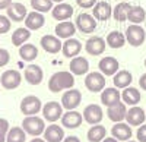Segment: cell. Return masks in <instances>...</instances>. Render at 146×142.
<instances>
[{
  "label": "cell",
  "mask_w": 146,
  "mask_h": 142,
  "mask_svg": "<svg viewBox=\"0 0 146 142\" xmlns=\"http://www.w3.org/2000/svg\"><path fill=\"white\" fill-rule=\"evenodd\" d=\"M51 15L58 22L67 21V19H70L73 16V7L69 3H57L51 10Z\"/></svg>",
  "instance_id": "cell-19"
},
{
  "label": "cell",
  "mask_w": 146,
  "mask_h": 142,
  "mask_svg": "<svg viewBox=\"0 0 146 142\" xmlns=\"http://www.w3.org/2000/svg\"><path fill=\"white\" fill-rule=\"evenodd\" d=\"M105 138H107V129L102 125H94L88 131L89 142H102Z\"/></svg>",
  "instance_id": "cell-33"
},
{
  "label": "cell",
  "mask_w": 146,
  "mask_h": 142,
  "mask_svg": "<svg viewBox=\"0 0 146 142\" xmlns=\"http://www.w3.org/2000/svg\"><path fill=\"white\" fill-rule=\"evenodd\" d=\"M63 142H80V139L78 138V136H67V138H64L63 139Z\"/></svg>",
  "instance_id": "cell-45"
},
{
  "label": "cell",
  "mask_w": 146,
  "mask_h": 142,
  "mask_svg": "<svg viewBox=\"0 0 146 142\" xmlns=\"http://www.w3.org/2000/svg\"><path fill=\"white\" fill-rule=\"evenodd\" d=\"M131 126L124 122H118L111 127V135L117 141H129L131 138Z\"/></svg>",
  "instance_id": "cell-23"
},
{
  "label": "cell",
  "mask_w": 146,
  "mask_h": 142,
  "mask_svg": "<svg viewBox=\"0 0 146 142\" xmlns=\"http://www.w3.org/2000/svg\"><path fill=\"white\" fill-rule=\"evenodd\" d=\"M80 103H82V94L79 89L75 88L67 89L62 97V105L66 110H75L76 107H79Z\"/></svg>",
  "instance_id": "cell-8"
},
{
  "label": "cell",
  "mask_w": 146,
  "mask_h": 142,
  "mask_svg": "<svg viewBox=\"0 0 146 142\" xmlns=\"http://www.w3.org/2000/svg\"><path fill=\"white\" fill-rule=\"evenodd\" d=\"M10 19L7 16H3L0 15V34H6L10 31Z\"/></svg>",
  "instance_id": "cell-39"
},
{
  "label": "cell",
  "mask_w": 146,
  "mask_h": 142,
  "mask_svg": "<svg viewBox=\"0 0 146 142\" xmlns=\"http://www.w3.org/2000/svg\"><path fill=\"white\" fill-rule=\"evenodd\" d=\"M100 72L104 76H114L118 72V62L117 59L113 56H107L104 59H101V62L98 63Z\"/></svg>",
  "instance_id": "cell-12"
},
{
  "label": "cell",
  "mask_w": 146,
  "mask_h": 142,
  "mask_svg": "<svg viewBox=\"0 0 146 142\" xmlns=\"http://www.w3.org/2000/svg\"><path fill=\"white\" fill-rule=\"evenodd\" d=\"M42 116L44 119L48 120V122H57L62 119L63 116V105L57 103V101H48L47 104L42 105Z\"/></svg>",
  "instance_id": "cell-5"
},
{
  "label": "cell",
  "mask_w": 146,
  "mask_h": 142,
  "mask_svg": "<svg viewBox=\"0 0 146 142\" xmlns=\"http://www.w3.org/2000/svg\"><path fill=\"white\" fill-rule=\"evenodd\" d=\"M41 47L50 54H56L58 53L60 50H62V41H60V38L57 37V35H44V37L41 38Z\"/></svg>",
  "instance_id": "cell-14"
},
{
  "label": "cell",
  "mask_w": 146,
  "mask_h": 142,
  "mask_svg": "<svg viewBox=\"0 0 146 142\" xmlns=\"http://www.w3.org/2000/svg\"><path fill=\"white\" fill-rule=\"evenodd\" d=\"M121 94L118 91V88L111 87V88H105L101 94V103L105 105V107H113L117 103H120Z\"/></svg>",
  "instance_id": "cell-22"
},
{
  "label": "cell",
  "mask_w": 146,
  "mask_h": 142,
  "mask_svg": "<svg viewBox=\"0 0 146 142\" xmlns=\"http://www.w3.org/2000/svg\"><path fill=\"white\" fill-rule=\"evenodd\" d=\"M76 28L83 34H92L96 28V19L89 13H80L76 18Z\"/></svg>",
  "instance_id": "cell-10"
},
{
  "label": "cell",
  "mask_w": 146,
  "mask_h": 142,
  "mask_svg": "<svg viewBox=\"0 0 146 142\" xmlns=\"http://www.w3.org/2000/svg\"><path fill=\"white\" fill-rule=\"evenodd\" d=\"M44 139L47 142H62L64 139L63 127L56 125V123L50 125L48 127H45V131H44Z\"/></svg>",
  "instance_id": "cell-25"
},
{
  "label": "cell",
  "mask_w": 146,
  "mask_h": 142,
  "mask_svg": "<svg viewBox=\"0 0 146 142\" xmlns=\"http://www.w3.org/2000/svg\"><path fill=\"white\" fill-rule=\"evenodd\" d=\"M7 18L10 21H13V22H22V21H25L27 15H28V12H27V7L23 6L22 3H12L7 9Z\"/></svg>",
  "instance_id": "cell-24"
},
{
  "label": "cell",
  "mask_w": 146,
  "mask_h": 142,
  "mask_svg": "<svg viewBox=\"0 0 146 142\" xmlns=\"http://www.w3.org/2000/svg\"><path fill=\"white\" fill-rule=\"evenodd\" d=\"M75 85V76L72 72H56L51 75L50 81H48V89L51 92L57 94L63 89H70Z\"/></svg>",
  "instance_id": "cell-1"
},
{
  "label": "cell",
  "mask_w": 146,
  "mask_h": 142,
  "mask_svg": "<svg viewBox=\"0 0 146 142\" xmlns=\"http://www.w3.org/2000/svg\"><path fill=\"white\" fill-rule=\"evenodd\" d=\"M10 60V54L6 49H0V67H3L9 63Z\"/></svg>",
  "instance_id": "cell-40"
},
{
  "label": "cell",
  "mask_w": 146,
  "mask_h": 142,
  "mask_svg": "<svg viewBox=\"0 0 146 142\" xmlns=\"http://www.w3.org/2000/svg\"><path fill=\"white\" fill-rule=\"evenodd\" d=\"M23 76H25V81L28 82V84H31V85H38V84H41L42 79H44V72H42L41 66L31 63V65H28V66L25 67Z\"/></svg>",
  "instance_id": "cell-11"
},
{
  "label": "cell",
  "mask_w": 146,
  "mask_h": 142,
  "mask_svg": "<svg viewBox=\"0 0 146 142\" xmlns=\"http://www.w3.org/2000/svg\"><path fill=\"white\" fill-rule=\"evenodd\" d=\"M145 66H146V60H145Z\"/></svg>",
  "instance_id": "cell-50"
},
{
  "label": "cell",
  "mask_w": 146,
  "mask_h": 142,
  "mask_svg": "<svg viewBox=\"0 0 146 142\" xmlns=\"http://www.w3.org/2000/svg\"><path fill=\"white\" fill-rule=\"evenodd\" d=\"M107 44L108 47H111V49H121L124 44H126V35L120 31H111L108 35H107Z\"/></svg>",
  "instance_id": "cell-30"
},
{
  "label": "cell",
  "mask_w": 146,
  "mask_h": 142,
  "mask_svg": "<svg viewBox=\"0 0 146 142\" xmlns=\"http://www.w3.org/2000/svg\"><path fill=\"white\" fill-rule=\"evenodd\" d=\"M131 5L123 2V3H118L114 9H113V16L117 22H124L127 21V15H129V10H130Z\"/></svg>",
  "instance_id": "cell-35"
},
{
  "label": "cell",
  "mask_w": 146,
  "mask_h": 142,
  "mask_svg": "<svg viewBox=\"0 0 146 142\" xmlns=\"http://www.w3.org/2000/svg\"><path fill=\"white\" fill-rule=\"evenodd\" d=\"M25 139H27V132L23 131V127L15 126L9 129L6 142H25Z\"/></svg>",
  "instance_id": "cell-36"
},
{
  "label": "cell",
  "mask_w": 146,
  "mask_h": 142,
  "mask_svg": "<svg viewBox=\"0 0 146 142\" xmlns=\"http://www.w3.org/2000/svg\"><path fill=\"white\" fill-rule=\"evenodd\" d=\"M76 23H73L70 21H63V22H60L57 23V27H56V35L58 38H70L75 35L76 32Z\"/></svg>",
  "instance_id": "cell-26"
},
{
  "label": "cell",
  "mask_w": 146,
  "mask_h": 142,
  "mask_svg": "<svg viewBox=\"0 0 146 142\" xmlns=\"http://www.w3.org/2000/svg\"><path fill=\"white\" fill-rule=\"evenodd\" d=\"M126 142H136V141H130V139H129V141H126ZM137 142H139V141H137Z\"/></svg>",
  "instance_id": "cell-49"
},
{
  "label": "cell",
  "mask_w": 146,
  "mask_h": 142,
  "mask_svg": "<svg viewBox=\"0 0 146 142\" xmlns=\"http://www.w3.org/2000/svg\"><path fill=\"white\" fill-rule=\"evenodd\" d=\"M139 85L143 91H146V73H143L140 78H139Z\"/></svg>",
  "instance_id": "cell-43"
},
{
  "label": "cell",
  "mask_w": 146,
  "mask_h": 142,
  "mask_svg": "<svg viewBox=\"0 0 146 142\" xmlns=\"http://www.w3.org/2000/svg\"><path fill=\"white\" fill-rule=\"evenodd\" d=\"M19 56L22 60L25 62H34L36 56H38V49L34 45V44H29V43H25L23 45L19 47Z\"/></svg>",
  "instance_id": "cell-31"
},
{
  "label": "cell",
  "mask_w": 146,
  "mask_h": 142,
  "mask_svg": "<svg viewBox=\"0 0 146 142\" xmlns=\"http://www.w3.org/2000/svg\"><path fill=\"white\" fill-rule=\"evenodd\" d=\"M85 87L91 92H101L105 89V76L100 72H91L85 78Z\"/></svg>",
  "instance_id": "cell-6"
},
{
  "label": "cell",
  "mask_w": 146,
  "mask_h": 142,
  "mask_svg": "<svg viewBox=\"0 0 146 142\" xmlns=\"http://www.w3.org/2000/svg\"><path fill=\"white\" fill-rule=\"evenodd\" d=\"M104 117V111L98 104H89L83 110V120L89 125H100Z\"/></svg>",
  "instance_id": "cell-9"
},
{
  "label": "cell",
  "mask_w": 146,
  "mask_h": 142,
  "mask_svg": "<svg viewBox=\"0 0 146 142\" xmlns=\"http://www.w3.org/2000/svg\"><path fill=\"white\" fill-rule=\"evenodd\" d=\"M126 40L127 43L131 45V47H139L145 43L146 40V32L145 29L140 27V25H135V23H131L130 27H127L126 29Z\"/></svg>",
  "instance_id": "cell-3"
},
{
  "label": "cell",
  "mask_w": 146,
  "mask_h": 142,
  "mask_svg": "<svg viewBox=\"0 0 146 142\" xmlns=\"http://www.w3.org/2000/svg\"><path fill=\"white\" fill-rule=\"evenodd\" d=\"M146 19V12L142 6H131L127 15V21H130L135 25H140V23Z\"/></svg>",
  "instance_id": "cell-34"
},
{
  "label": "cell",
  "mask_w": 146,
  "mask_h": 142,
  "mask_svg": "<svg viewBox=\"0 0 146 142\" xmlns=\"http://www.w3.org/2000/svg\"><path fill=\"white\" fill-rule=\"evenodd\" d=\"M102 142H120V141H117L114 136H108V138H105Z\"/></svg>",
  "instance_id": "cell-46"
},
{
  "label": "cell",
  "mask_w": 146,
  "mask_h": 142,
  "mask_svg": "<svg viewBox=\"0 0 146 142\" xmlns=\"http://www.w3.org/2000/svg\"><path fill=\"white\" fill-rule=\"evenodd\" d=\"M45 23V18L41 12H36V10H32L27 15L25 18V27L29 29V31H36L44 27Z\"/></svg>",
  "instance_id": "cell-18"
},
{
  "label": "cell",
  "mask_w": 146,
  "mask_h": 142,
  "mask_svg": "<svg viewBox=\"0 0 146 142\" xmlns=\"http://www.w3.org/2000/svg\"><path fill=\"white\" fill-rule=\"evenodd\" d=\"M53 2H56V3H63V0H53Z\"/></svg>",
  "instance_id": "cell-48"
},
{
  "label": "cell",
  "mask_w": 146,
  "mask_h": 142,
  "mask_svg": "<svg viewBox=\"0 0 146 142\" xmlns=\"http://www.w3.org/2000/svg\"><path fill=\"white\" fill-rule=\"evenodd\" d=\"M127 107H126V104L124 103H117L115 105H113V107H108V119L114 122V123H118V122H123L126 120V116H127Z\"/></svg>",
  "instance_id": "cell-17"
},
{
  "label": "cell",
  "mask_w": 146,
  "mask_h": 142,
  "mask_svg": "<svg viewBox=\"0 0 146 142\" xmlns=\"http://www.w3.org/2000/svg\"><path fill=\"white\" fill-rule=\"evenodd\" d=\"M62 51H63V56L67 57V59L78 57V54L82 51V43L76 38H67L63 43Z\"/></svg>",
  "instance_id": "cell-16"
},
{
  "label": "cell",
  "mask_w": 146,
  "mask_h": 142,
  "mask_svg": "<svg viewBox=\"0 0 146 142\" xmlns=\"http://www.w3.org/2000/svg\"><path fill=\"white\" fill-rule=\"evenodd\" d=\"M9 132V122L6 119H0V142H6Z\"/></svg>",
  "instance_id": "cell-38"
},
{
  "label": "cell",
  "mask_w": 146,
  "mask_h": 142,
  "mask_svg": "<svg viewBox=\"0 0 146 142\" xmlns=\"http://www.w3.org/2000/svg\"><path fill=\"white\" fill-rule=\"evenodd\" d=\"M76 3L82 9H91L96 5V0H76Z\"/></svg>",
  "instance_id": "cell-42"
},
{
  "label": "cell",
  "mask_w": 146,
  "mask_h": 142,
  "mask_svg": "<svg viewBox=\"0 0 146 142\" xmlns=\"http://www.w3.org/2000/svg\"><path fill=\"white\" fill-rule=\"evenodd\" d=\"M70 72L73 75H85L89 72V62L85 57H73L70 62Z\"/></svg>",
  "instance_id": "cell-27"
},
{
  "label": "cell",
  "mask_w": 146,
  "mask_h": 142,
  "mask_svg": "<svg viewBox=\"0 0 146 142\" xmlns=\"http://www.w3.org/2000/svg\"><path fill=\"white\" fill-rule=\"evenodd\" d=\"M31 142H47L45 139H41V138H38V136H36V138H34Z\"/></svg>",
  "instance_id": "cell-47"
},
{
  "label": "cell",
  "mask_w": 146,
  "mask_h": 142,
  "mask_svg": "<svg viewBox=\"0 0 146 142\" xmlns=\"http://www.w3.org/2000/svg\"><path fill=\"white\" fill-rule=\"evenodd\" d=\"M29 38H31V31L27 27L25 28H18V29L13 31V34H12V44L16 45V47H21Z\"/></svg>",
  "instance_id": "cell-32"
},
{
  "label": "cell",
  "mask_w": 146,
  "mask_h": 142,
  "mask_svg": "<svg viewBox=\"0 0 146 142\" xmlns=\"http://www.w3.org/2000/svg\"><path fill=\"white\" fill-rule=\"evenodd\" d=\"M22 127L28 135L31 136H40L45 131V123L42 119H40L38 116H27L22 120Z\"/></svg>",
  "instance_id": "cell-2"
},
{
  "label": "cell",
  "mask_w": 146,
  "mask_h": 142,
  "mask_svg": "<svg viewBox=\"0 0 146 142\" xmlns=\"http://www.w3.org/2000/svg\"><path fill=\"white\" fill-rule=\"evenodd\" d=\"M146 119V111H143L142 107H137V105H133L131 109L127 110V116H126V120L130 126H140L143 125Z\"/></svg>",
  "instance_id": "cell-20"
},
{
  "label": "cell",
  "mask_w": 146,
  "mask_h": 142,
  "mask_svg": "<svg viewBox=\"0 0 146 142\" xmlns=\"http://www.w3.org/2000/svg\"><path fill=\"white\" fill-rule=\"evenodd\" d=\"M42 110L41 100L35 95H28L21 101V111L25 116H36Z\"/></svg>",
  "instance_id": "cell-4"
},
{
  "label": "cell",
  "mask_w": 146,
  "mask_h": 142,
  "mask_svg": "<svg viewBox=\"0 0 146 142\" xmlns=\"http://www.w3.org/2000/svg\"><path fill=\"white\" fill-rule=\"evenodd\" d=\"M22 82V75L15 69H9L0 76V84L5 89H16Z\"/></svg>",
  "instance_id": "cell-7"
},
{
  "label": "cell",
  "mask_w": 146,
  "mask_h": 142,
  "mask_svg": "<svg viewBox=\"0 0 146 142\" xmlns=\"http://www.w3.org/2000/svg\"><path fill=\"white\" fill-rule=\"evenodd\" d=\"M83 122V114H80L76 110H67L62 116V125L67 129H76Z\"/></svg>",
  "instance_id": "cell-13"
},
{
  "label": "cell",
  "mask_w": 146,
  "mask_h": 142,
  "mask_svg": "<svg viewBox=\"0 0 146 142\" xmlns=\"http://www.w3.org/2000/svg\"><path fill=\"white\" fill-rule=\"evenodd\" d=\"M12 3V0H0V9H7Z\"/></svg>",
  "instance_id": "cell-44"
},
{
  "label": "cell",
  "mask_w": 146,
  "mask_h": 142,
  "mask_svg": "<svg viewBox=\"0 0 146 142\" xmlns=\"http://www.w3.org/2000/svg\"><path fill=\"white\" fill-rule=\"evenodd\" d=\"M107 47V41L101 37H92L86 41L85 44V50H86L91 56H100L105 51Z\"/></svg>",
  "instance_id": "cell-15"
},
{
  "label": "cell",
  "mask_w": 146,
  "mask_h": 142,
  "mask_svg": "<svg viewBox=\"0 0 146 142\" xmlns=\"http://www.w3.org/2000/svg\"><path fill=\"white\" fill-rule=\"evenodd\" d=\"M131 81H133V76H131V73L129 72V70H118L113 78L114 87L118 88V89H124V88L130 87Z\"/></svg>",
  "instance_id": "cell-29"
},
{
  "label": "cell",
  "mask_w": 146,
  "mask_h": 142,
  "mask_svg": "<svg viewBox=\"0 0 146 142\" xmlns=\"http://www.w3.org/2000/svg\"><path fill=\"white\" fill-rule=\"evenodd\" d=\"M53 0H31V6L34 10L41 12V13H45V12L53 10Z\"/></svg>",
  "instance_id": "cell-37"
},
{
  "label": "cell",
  "mask_w": 146,
  "mask_h": 142,
  "mask_svg": "<svg viewBox=\"0 0 146 142\" xmlns=\"http://www.w3.org/2000/svg\"><path fill=\"white\" fill-rule=\"evenodd\" d=\"M121 98H123V103L124 104H127V105H136L139 101H140V98H142V95H140V91L137 89V88H135V87H127V88H124L123 89V92H121Z\"/></svg>",
  "instance_id": "cell-28"
},
{
  "label": "cell",
  "mask_w": 146,
  "mask_h": 142,
  "mask_svg": "<svg viewBox=\"0 0 146 142\" xmlns=\"http://www.w3.org/2000/svg\"><path fill=\"white\" fill-rule=\"evenodd\" d=\"M94 9V13L92 16L96 21H108L110 18L113 16V9L110 6L108 2H96V5L92 7Z\"/></svg>",
  "instance_id": "cell-21"
},
{
  "label": "cell",
  "mask_w": 146,
  "mask_h": 142,
  "mask_svg": "<svg viewBox=\"0 0 146 142\" xmlns=\"http://www.w3.org/2000/svg\"><path fill=\"white\" fill-rule=\"evenodd\" d=\"M136 136H137V141L139 142H146V123L140 125L137 132H136Z\"/></svg>",
  "instance_id": "cell-41"
}]
</instances>
